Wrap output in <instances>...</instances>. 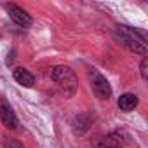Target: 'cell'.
<instances>
[{
	"instance_id": "1",
	"label": "cell",
	"mask_w": 148,
	"mask_h": 148,
	"mask_svg": "<svg viewBox=\"0 0 148 148\" xmlns=\"http://www.w3.org/2000/svg\"><path fill=\"white\" fill-rule=\"evenodd\" d=\"M51 79L56 82V86L61 89V92L66 98H71L73 94L77 92V86H79L77 75L68 66H56V68H52Z\"/></svg>"
},
{
	"instance_id": "2",
	"label": "cell",
	"mask_w": 148,
	"mask_h": 148,
	"mask_svg": "<svg viewBox=\"0 0 148 148\" xmlns=\"http://www.w3.org/2000/svg\"><path fill=\"white\" fill-rule=\"evenodd\" d=\"M117 35H119L120 42L129 51H132L136 54H145L146 52V47H145L146 33L145 32L136 30V28H129V26H117Z\"/></svg>"
},
{
	"instance_id": "3",
	"label": "cell",
	"mask_w": 148,
	"mask_h": 148,
	"mask_svg": "<svg viewBox=\"0 0 148 148\" xmlns=\"http://www.w3.org/2000/svg\"><path fill=\"white\" fill-rule=\"evenodd\" d=\"M92 91H94V94H96V98L98 99H101V101H106V99H110V96H112V87H110V82L101 75V73H98L96 70H92Z\"/></svg>"
},
{
	"instance_id": "4",
	"label": "cell",
	"mask_w": 148,
	"mask_h": 148,
	"mask_svg": "<svg viewBox=\"0 0 148 148\" xmlns=\"http://www.w3.org/2000/svg\"><path fill=\"white\" fill-rule=\"evenodd\" d=\"M4 9H5V12L9 14V18H11L18 26H23V28L32 26L33 19H32V16H30L25 9H21V7H18V5H14V4H5Z\"/></svg>"
},
{
	"instance_id": "5",
	"label": "cell",
	"mask_w": 148,
	"mask_h": 148,
	"mask_svg": "<svg viewBox=\"0 0 148 148\" xmlns=\"http://www.w3.org/2000/svg\"><path fill=\"white\" fill-rule=\"evenodd\" d=\"M12 77L23 87H33V84H35V77L32 75L26 68H14L12 70Z\"/></svg>"
},
{
	"instance_id": "6",
	"label": "cell",
	"mask_w": 148,
	"mask_h": 148,
	"mask_svg": "<svg viewBox=\"0 0 148 148\" xmlns=\"http://www.w3.org/2000/svg\"><path fill=\"white\" fill-rule=\"evenodd\" d=\"M0 120H2L4 125L9 127V129H14L18 125V119H16L12 108L7 103H0Z\"/></svg>"
},
{
	"instance_id": "7",
	"label": "cell",
	"mask_w": 148,
	"mask_h": 148,
	"mask_svg": "<svg viewBox=\"0 0 148 148\" xmlns=\"http://www.w3.org/2000/svg\"><path fill=\"white\" fill-rule=\"evenodd\" d=\"M92 125V117L89 113H79L73 120V131L75 134H84L89 131V127Z\"/></svg>"
},
{
	"instance_id": "8",
	"label": "cell",
	"mask_w": 148,
	"mask_h": 148,
	"mask_svg": "<svg viewBox=\"0 0 148 148\" xmlns=\"http://www.w3.org/2000/svg\"><path fill=\"white\" fill-rule=\"evenodd\" d=\"M119 108L122 112H132L136 106H138V96L136 94H131V92H125L119 98Z\"/></svg>"
},
{
	"instance_id": "9",
	"label": "cell",
	"mask_w": 148,
	"mask_h": 148,
	"mask_svg": "<svg viewBox=\"0 0 148 148\" xmlns=\"http://www.w3.org/2000/svg\"><path fill=\"white\" fill-rule=\"evenodd\" d=\"M4 148H25V146L14 138H5L4 139Z\"/></svg>"
},
{
	"instance_id": "10",
	"label": "cell",
	"mask_w": 148,
	"mask_h": 148,
	"mask_svg": "<svg viewBox=\"0 0 148 148\" xmlns=\"http://www.w3.org/2000/svg\"><path fill=\"white\" fill-rule=\"evenodd\" d=\"M139 71H141V77L146 80L148 79V58H143V61L139 64Z\"/></svg>"
},
{
	"instance_id": "11",
	"label": "cell",
	"mask_w": 148,
	"mask_h": 148,
	"mask_svg": "<svg viewBox=\"0 0 148 148\" xmlns=\"http://www.w3.org/2000/svg\"><path fill=\"white\" fill-rule=\"evenodd\" d=\"M105 148H122V146H120V145H108V143H106Z\"/></svg>"
}]
</instances>
